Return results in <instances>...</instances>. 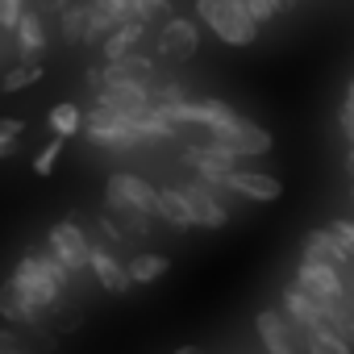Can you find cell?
Returning a JSON list of instances; mask_svg holds the SVG:
<instances>
[{
	"label": "cell",
	"mask_w": 354,
	"mask_h": 354,
	"mask_svg": "<svg viewBox=\"0 0 354 354\" xmlns=\"http://www.w3.org/2000/svg\"><path fill=\"white\" fill-rule=\"evenodd\" d=\"M104 205L109 213L129 230V234H150L158 221V188L146 184L133 171H117L104 184Z\"/></svg>",
	"instance_id": "6da1fadb"
},
{
	"label": "cell",
	"mask_w": 354,
	"mask_h": 354,
	"mask_svg": "<svg viewBox=\"0 0 354 354\" xmlns=\"http://www.w3.org/2000/svg\"><path fill=\"white\" fill-rule=\"evenodd\" d=\"M196 17L225 42V46H250L259 38V21L246 13L242 0H196Z\"/></svg>",
	"instance_id": "7a4b0ae2"
},
{
	"label": "cell",
	"mask_w": 354,
	"mask_h": 354,
	"mask_svg": "<svg viewBox=\"0 0 354 354\" xmlns=\"http://www.w3.org/2000/svg\"><path fill=\"white\" fill-rule=\"evenodd\" d=\"M9 283L38 308V313H46V308H55L59 304V296H63V288L46 275V267L38 263V254L30 250V254H21L17 259V267H13V275H9Z\"/></svg>",
	"instance_id": "3957f363"
},
{
	"label": "cell",
	"mask_w": 354,
	"mask_h": 354,
	"mask_svg": "<svg viewBox=\"0 0 354 354\" xmlns=\"http://www.w3.org/2000/svg\"><path fill=\"white\" fill-rule=\"evenodd\" d=\"M88 142H96V146H113V150H133L138 142H146L138 129H133V121H125V117H117V113H109V109H100V104H92L88 113H84V129H80Z\"/></svg>",
	"instance_id": "277c9868"
},
{
	"label": "cell",
	"mask_w": 354,
	"mask_h": 354,
	"mask_svg": "<svg viewBox=\"0 0 354 354\" xmlns=\"http://www.w3.org/2000/svg\"><path fill=\"white\" fill-rule=\"evenodd\" d=\"M46 250H50L71 275H75V271H88V263H92V242H88L84 230L71 225V221L50 225V234H46Z\"/></svg>",
	"instance_id": "5b68a950"
},
{
	"label": "cell",
	"mask_w": 354,
	"mask_h": 354,
	"mask_svg": "<svg viewBox=\"0 0 354 354\" xmlns=\"http://www.w3.org/2000/svg\"><path fill=\"white\" fill-rule=\"evenodd\" d=\"M296 288H300L304 296H313L317 304L346 300L342 271H337V267H325V263H308V259H300V263H296Z\"/></svg>",
	"instance_id": "8992f818"
},
{
	"label": "cell",
	"mask_w": 354,
	"mask_h": 354,
	"mask_svg": "<svg viewBox=\"0 0 354 354\" xmlns=\"http://www.w3.org/2000/svg\"><path fill=\"white\" fill-rule=\"evenodd\" d=\"M254 329H259V342H263V354H300V342L304 333L275 308H263L254 317Z\"/></svg>",
	"instance_id": "52a82bcc"
},
{
	"label": "cell",
	"mask_w": 354,
	"mask_h": 354,
	"mask_svg": "<svg viewBox=\"0 0 354 354\" xmlns=\"http://www.w3.org/2000/svg\"><path fill=\"white\" fill-rule=\"evenodd\" d=\"M96 104L117 113V117H125V121H138L142 113L154 109L146 84H104V88H96Z\"/></svg>",
	"instance_id": "ba28073f"
},
{
	"label": "cell",
	"mask_w": 354,
	"mask_h": 354,
	"mask_svg": "<svg viewBox=\"0 0 354 354\" xmlns=\"http://www.w3.org/2000/svg\"><path fill=\"white\" fill-rule=\"evenodd\" d=\"M209 142L225 146L234 158H259V154H267V150L275 146L271 129H263V125H254V121H246V117H242L234 129H225V133H213Z\"/></svg>",
	"instance_id": "9c48e42d"
},
{
	"label": "cell",
	"mask_w": 354,
	"mask_h": 354,
	"mask_svg": "<svg viewBox=\"0 0 354 354\" xmlns=\"http://www.w3.org/2000/svg\"><path fill=\"white\" fill-rule=\"evenodd\" d=\"M217 192H221V188H213V184H205V180L184 184V196H188L192 217H196V225H201V230H225V225H230V209L221 205V196H217Z\"/></svg>",
	"instance_id": "30bf717a"
},
{
	"label": "cell",
	"mask_w": 354,
	"mask_h": 354,
	"mask_svg": "<svg viewBox=\"0 0 354 354\" xmlns=\"http://www.w3.org/2000/svg\"><path fill=\"white\" fill-rule=\"evenodd\" d=\"M225 192H234V196H242V201H254V205H271V201L283 196V184L275 180V175L234 167V171L225 175Z\"/></svg>",
	"instance_id": "8fae6325"
},
{
	"label": "cell",
	"mask_w": 354,
	"mask_h": 354,
	"mask_svg": "<svg viewBox=\"0 0 354 354\" xmlns=\"http://www.w3.org/2000/svg\"><path fill=\"white\" fill-rule=\"evenodd\" d=\"M196 46H201L196 21H188V17H167V21H162V30H158V55L184 63V59L196 55Z\"/></svg>",
	"instance_id": "7c38bea8"
},
{
	"label": "cell",
	"mask_w": 354,
	"mask_h": 354,
	"mask_svg": "<svg viewBox=\"0 0 354 354\" xmlns=\"http://www.w3.org/2000/svg\"><path fill=\"white\" fill-rule=\"evenodd\" d=\"M88 271L100 279V288L104 292H113V296H125L133 283H129V271H125V263L113 254V250H104V246H92V263H88Z\"/></svg>",
	"instance_id": "4fadbf2b"
},
{
	"label": "cell",
	"mask_w": 354,
	"mask_h": 354,
	"mask_svg": "<svg viewBox=\"0 0 354 354\" xmlns=\"http://www.w3.org/2000/svg\"><path fill=\"white\" fill-rule=\"evenodd\" d=\"M279 304H283L279 313H283V317H288V321H292V325H296L300 333H308V329L325 325V317H321V304H317L313 296H304V292H300L296 283H292V288H283Z\"/></svg>",
	"instance_id": "5bb4252c"
},
{
	"label": "cell",
	"mask_w": 354,
	"mask_h": 354,
	"mask_svg": "<svg viewBox=\"0 0 354 354\" xmlns=\"http://www.w3.org/2000/svg\"><path fill=\"white\" fill-rule=\"evenodd\" d=\"M150 75H154V63L146 55H125V59L100 67V88L104 84H146L150 88Z\"/></svg>",
	"instance_id": "9a60e30c"
},
{
	"label": "cell",
	"mask_w": 354,
	"mask_h": 354,
	"mask_svg": "<svg viewBox=\"0 0 354 354\" xmlns=\"http://www.w3.org/2000/svg\"><path fill=\"white\" fill-rule=\"evenodd\" d=\"M13 34H17L21 59H26V63H38V55L46 50V21H42V13H38V9H26Z\"/></svg>",
	"instance_id": "2e32d148"
},
{
	"label": "cell",
	"mask_w": 354,
	"mask_h": 354,
	"mask_svg": "<svg viewBox=\"0 0 354 354\" xmlns=\"http://www.w3.org/2000/svg\"><path fill=\"white\" fill-rule=\"evenodd\" d=\"M304 259H308V263H325V267H337V271L350 263V254L337 246V238H333L329 230H308V234H304Z\"/></svg>",
	"instance_id": "e0dca14e"
},
{
	"label": "cell",
	"mask_w": 354,
	"mask_h": 354,
	"mask_svg": "<svg viewBox=\"0 0 354 354\" xmlns=\"http://www.w3.org/2000/svg\"><path fill=\"white\" fill-rule=\"evenodd\" d=\"M158 217L171 230H196V217H192V205H188L184 188H158Z\"/></svg>",
	"instance_id": "ac0fdd59"
},
{
	"label": "cell",
	"mask_w": 354,
	"mask_h": 354,
	"mask_svg": "<svg viewBox=\"0 0 354 354\" xmlns=\"http://www.w3.org/2000/svg\"><path fill=\"white\" fill-rule=\"evenodd\" d=\"M142 34H146V21H125V26H117L104 42H100V55H104V63H117V59H125V55H133L138 50V42H142Z\"/></svg>",
	"instance_id": "d6986e66"
},
{
	"label": "cell",
	"mask_w": 354,
	"mask_h": 354,
	"mask_svg": "<svg viewBox=\"0 0 354 354\" xmlns=\"http://www.w3.org/2000/svg\"><path fill=\"white\" fill-rule=\"evenodd\" d=\"M0 317H5V321H17V325H34V321H38V308L5 279V288H0Z\"/></svg>",
	"instance_id": "ffe728a7"
},
{
	"label": "cell",
	"mask_w": 354,
	"mask_h": 354,
	"mask_svg": "<svg viewBox=\"0 0 354 354\" xmlns=\"http://www.w3.org/2000/svg\"><path fill=\"white\" fill-rule=\"evenodd\" d=\"M125 271H129V283H154L158 275L171 271V259L167 254H133L125 263Z\"/></svg>",
	"instance_id": "44dd1931"
},
{
	"label": "cell",
	"mask_w": 354,
	"mask_h": 354,
	"mask_svg": "<svg viewBox=\"0 0 354 354\" xmlns=\"http://www.w3.org/2000/svg\"><path fill=\"white\" fill-rule=\"evenodd\" d=\"M304 354H350V342L342 333H333L329 325H317L304 333Z\"/></svg>",
	"instance_id": "7402d4cb"
},
{
	"label": "cell",
	"mask_w": 354,
	"mask_h": 354,
	"mask_svg": "<svg viewBox=\"0 0 354 354\" xmlns=\"http://www.w3.org/2000/svg\"><path fill=\"white\" fill-rule=\"evenodd\" d=\"M80 129H84V113H80L71 100H63V104H55V109H50V133H55V138H63V142H67V138H71V133H80Z\"/></svg>",
	"instance_id": "603a6c76"
},
{
	"label": "cell",
	"mask_w": 354,
	"mask_h": 354,
	"mask_svg": "<svg viewBox=\"0 0 354 354\" xmlns=\"http://www.w3.org/2000/svg\"><path fill=\"white\" fill-rule=\"evenodd\" d=\"M42 80V67L38 63H21V67H13V71H5V80H0V92H21V88H34Z\"/></svg>",
	"instance_id": "cb8c5ba5"
},
{
	"label": "cell",
	"mask_w": 354,
	"mask_h": 354,
	"mask_svg": "<svg viewBox=\"0 0 354 354\" xmlns=\"http://www.w3.org/2000/svg\"><path fill=\"white\" fill-rule=\"evenodd\" d=\"M84 34H88V5H67L63 9V38L84 42Z\"/></svg>",
	"instance_id": "d4e9b609"
},
{
	"label": "cell",
	"mask_w": 354,
	"mask_h": 354,
	"mask_svg": "<svg viewBox=\"0 0 354 354\" xmlns=\"http://www.w3.org/2000/svg\"><path fill=\"white\" fill-rule=\"evenodd\" d=\"M59 154H63V138H50L38 154H34V175H55V167H59Z\"/></svg>",
	"instance_id": "484cf974"
},
{
	"label": "cell",
	"mask_w": 354,
	"mask_h": 354,
	"mask_svg": "<svg viewBox=\"0 0 354 354\" xmlns=\"http://www.w3.org/2000/svg\"><path fill=\"white\" fill-rule=\"evenodd\" d=\"M329 234L337 238V246L350 254V263H354V221H346V217H333L329 221Z\"/></svg>",
	"instance_id": "4316f807"
},
{
	"label": "cell",
	"mask_w": 354,
	"mask_h": 354,
	"mask_svg": "<svg viewBox=\"0 0 354 354\" xmlns=\"http://www.w3.org/2000/svg\"><path fill=\"white\" fill-rule=\"evenodd\" d=\"M242 5H246V13L263 26V21H271L275 13H283V5H279V0H242Z\"/></svg>",
	"instance_id": "83f0119b"
},
{
	"label": "cell",
	"mask_w": 354,
	"mask_h": 354,
	"mask_svg": "<svg viewBox=\"0 0 354 354\" xmlns=\"http://www.w3.org/2000/svg\"><path fill=\"white\" fill-rule=\"evenodd\" d=\"M34 254H38V263L46 267V275H50V279H55L59 288H67V279H71V271H67V267H63V263H59V259H55L50 250H34Z\"/></svg>",
	"instance_id": "f1b7e54d"
},
{
	"label": "cell",
	"mask_w": 354,
	"mask_h": 354,
	"mask_svg": "<svg viewBox=\"0 0 354 354\" xmlns=\"http://www.w3.org/2000/svg\"><path fill=\"white\" fill-rule=\"evenodd\" d=\"M26 13V0H0V30H17Z\"/></svg>",
	"instance_id": "f546056e"
},
{
	"label": "cell",
	"mask_w": 354,
	"mask_h": 354,
	"mask_svg": "<svg viewBox=\"0 0 354 354\" xmlns=\"http://www.w3.org/2000/svg\"><path fill=\"white\" fill-rule=\"evenodd\" d=\"M129 5H133V17L138 21H154V17L167 13V0H129Z\"/></svg>",
	"instance_id": "4dcf8cb0"
},
{
	"label": "cell",
	"mask_w": 354,
	"mask_h": 354,
	"mask_svg": "<svg viewBox=\"0 0 354 354\" xmlns=\"http://www.w3.org/2000/svg\"><path fill=\"white\" fill-rule=\"evenodd\" d=\"M0 133H5V138H21L26 133V121L21 117H0Z\"/></svg>",
	"instance_id": "1f68e13d"
},
{
	"label": "cell",
	"mask_w": 354,
	"mask_h": 354,
	"mask_svg": "<svg viewBox=\"0 0 354 354\" xmlns=\"http://www.w3.org/2000/svg\"><path fill=\"white\" fill-rule=\"evenodd\" d=\"M13 350H21V337L13 329H0V354H13Z\"/></svg>",
	"instance_id": "d6a6232c"
},
{
	"label": "cell",
	"mask_w": 354,
	"mask_h": 354,
	"mask_svg": "<svg viewBox=\"0 0 354 354\" xmlns=\"http://www.w3.org/2000/svg\"><path fill=\"white\" fill-rule=\"evenodd\" d=\"M9 154H17V138H5V133H0V158H9Z\"/></svg>",
	"instance_id": "836d02e7"
},
{
	"label": "cell",
	"mask_w": 354,
	"mask_h": 354,
	"mask_svg": "<svg viewBox=\"0 0 354 354\" xmlns=\"http://www.w3.org/2000/svg\"><path fill=\"white\" fill-rule=\"evenodd\" d=\"M71 5V0H42V9H55V13H63Z\"/></svg>",
	"instance_id": "e575fe53"
},
{
	"label": "cell",
	"mask_w": 354,
	"mask_h": 354,
	"mask_svg": "<svg viewBox=\"0 0 354 354\" xmlns=\"http://www.w3.org/2000/svg\"><path fill=\"white\" fill-rule=\"evenodd\" d=\"M175 354H201L196 346H180V350H175Z\"/></svg>",
	"instance_id": "d590c367"
},
{
	"label": "cell",
	"mask_w": 354,
	"mask_h": 354,
	"mask_svg": "<svg viewBox=\"0 0 354 354\" xmlns=\"http://www.w3.org/2000/svg\"><path fill=\"white\" fill-rule=\"evenodd\" d=\"M350 171H354V150H350Z\"/></svg>",
	"instance_id": "8d00e7d4"
},
{
	"label": "cell",
	"mask_w": 354,
	"mask_h": 354,
	"mask_svg": "<svg viewBox=\"0 0 354 354\" xmlns=\"http://www.w3.org/2000/svg\"><path fill=\"white\" fill-rule=\"evenodd\" d=\"M13 354H26V350H13Z\"/></svg>",
	"instance_id": "74e56055"
}]
</instances>
